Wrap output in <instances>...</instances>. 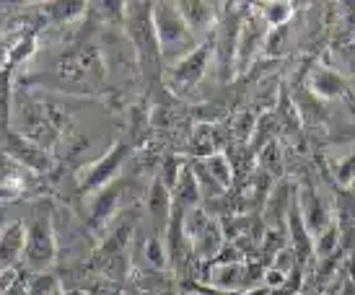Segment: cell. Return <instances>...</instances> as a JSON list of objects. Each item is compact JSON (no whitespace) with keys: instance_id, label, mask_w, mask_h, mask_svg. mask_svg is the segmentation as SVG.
<instances>
[{"instance_id":"484cf974","label":"cell","mask_w":355,"mask_h":295,"mask_svg":"<svg viewBox=\"0 0 355 295\" xmlns=\"http://www.w3.org/2000/svg\"><path fill=\"white\" fill-rule=\"evenodd\" d=\"M44 10H50L47 16L55 21H76L83 16V10L89 8L86 3H44Z\"/></svg>"},{"instance_id":"d4e9b609","label":"cell","mask_w":355,"mask_h":295,"mask_svg":"<svg viewBox=\"0 0 355 295\" xmlns=\"http://www.w3.org/2000/svg\"><path fill=\"white\" fill-rule=\"evenodd\" d=\"M259 168L270 174V177H280L283 174V156H280V148H277L275 140H270L262 153H259Z\"/></svg>"},{"instance_id":"9c48e42d","label":"cell","mask_w":355,"mask_h":295,"mask_svg":"<svg viewBox=\"0 0 355 295\" xmlns=\"http://www.w3.org/2000/svg\"><path fill=\"white\" fill-rule=\"evenodd\" d=\"M265 21L259 13H244L241 19V31H239V49H236V75H244L252 62L257 60V55H262L265 47L267 29L262 26Z\"/></svg>"},{"instance_id":"4dcf8cb0","label":"cell","mask_w":355,"mask_h":295,"mask_svg":"<svg viewBox=\"0 0 355 295\" xmlns=\"http://www.w3.org/2000/svg\"><path fill=\"white\" fill-rule=\"evenodd\" d=\"M301 283H304V272H301V267H296V269L288 275L286 285L277 287V290H272L270 295H298V290H301Z\"/></svg>"},{"instance_id":"ffe728a7","label":"cell","mask_w":355,"mask_h":295,"mask_svg":"<svg viewBox=\"0 0 355 295\" xmlns=\"http://www.w3.org/2000/svg\"><path fill=\"white\" fill-rule=\"evenodd\" d=\"M207 168V174L216 179V184L220 189H228L231 187V181H234V168L228 163V158L223 153H216V156H210L202 161Z\"/></svg>"},{"instance_id":"d590c367","label":"cell","mask_w":355,"mask_h":295,"mask_svg":"<svg viewBox=\"0 0 355 295\" xmlns=\"http://www.w3.org/2000/svg\"><path fill=\"white\" fill-rule=\"evenodd\" d=\"M10 52V47H8V39H6V37H3V34H0V57H3V55H8Z\"/></svg>"},{"instance_id":"7402d4cb","label":"cell","mask_w":355,"mask_h":295,"mask_svg":"<svg viewBox=\"0 0 355 295\" xmlns=\"http://www.w3.org/2000/svg\"><path fill=\"white\" fill-rule=\"evenodd\" d=\"M337 249H340V228H337V223H332L322 236L314 238V256L319 262H327Z\"/></svg>"},{"instance_id":"1f68e13d","label":"cell","mask_w":355,"mask_h":295,"mask_svg":"<svg viewBox=\"0 0 355 295\" xmlns=\"http://www.w3.org/2000/svg\"><path fill=\"white\" fill-rule=\"evenodd\" d=\"M19 280V269L10 267V269H0V295H10V290L16 287Z\"/></svg>"},{"instance_id":"30bf717a","label":"cell","mask_w":355,"mask_h":295,"mask_svg":"<svg viewBox=\"0 0 355 295\" xmlns=\"http://www.w3.org/2000/svg\"><path fill=\"white\" fill-rule=\"evenodd\" d=\"M296 205H298V213H301V220H304V226L311 238H319L327 228L335 223L332 215H329V207H327V202L322 199V195H319L314 187H309V184H304V187L296 192Z\"/></svg>"},{"instance_id":"7c38bea8","label":"cell","mask_w":355,"mask_h":295,"mask_svg":"<svg viewBox=\"0 0 355 295\" xmlns=\"http://www.w3.org/2000/svg\"><path fill=\"white\" fill-rule=\"evenodd\" d=\"M179 6V13H182V19L184 24L189 26V31L195 34V37H202L207 31L218 26V21H220V6L216 3H202V0H184V3H177Z\"/></svg>"},{"instance_id":"603a6c76","label":"cell","mask_w":355,"mask_h":295,"mask_svg":"<svg viewBox=\"0 0 355 295\" xmlns=\"http://www.w3.org/2000/svg\"><path fill=\"white\" fill-rule=\"evenodd\" d=\"M60 293L58 277L50 272H37L29 277V283H24V295H55Z\"/></svg>"},{"instance_id":"52a82bcc","label":"cell","mask_w":355,"mask_h":295,"mask_svg":"<svg viewBox=\"0 0 355 295\" xmlns=\"http://www.w3.org/2000/svg\"><path fill=\"white\" fill-rule=\"evenodd\" d=\"M0 135H3V153L16 166L29 168L34 174H47V171H52V166H55L52 156L42 145H37L34 140L26 138L24 132H16L13 127H8L3 129Z\"/></svg>"},{"instance_id":"f546056e","label":"cell","mask_w":355,"mask_h":295,"mask_svg":"<svg viewBox=\"0 0 355 295\" xmlns=\"http://www.w3.org/2000/svg\"><path fill=\"white\" fill-rule=\"evenodd\" d=\"M234 132H236L239 140H249L254 138L257 132V119L249 114V111H241L236 117V122H234Z\"/></svg>"},{"instance_id":"ba28073f","label":"cell","mask_w":355,"mask_h":295,"mask_svg":"<svg viewBox=\"0 0 355 295\" xmlns=\"http://www.w3.org/2000/svg\"><path fill=\"white\" fill-rule=\"evenodd\" d=\"M244 13H226L218 21L216 34V52L220 62V78L231 80L236 75V49H239V31H241Z\"/></svg>"},{"instance_id":"836d02e7","label":"cell","mask_w":355,"mask_h":295,"mask_svg":"<svg viewBox=\"0 0 355 295\" xmlns=\"http://www.w3.org/2000/svg\"><path fill=\"white\" fill-rule=\"evenodd\" d=\"M21 195V187L19 184H13V181H0V202L3 205H8L13 199H19Z\"/></svg>"},{"instance_id":"e575fe53","label":"cell","mask_w":355,"mask_h":295,"mask_svg":"<svg viewBox=\"0 0 355 295\" xmlns=\"http://www.w3.org/2000/svg\"><path fill=\"white\" fill-rule=\"evenodd\" d=\"M16 223H19V220H13V217H10L8 205H3V202H0V233H3V231H8L10 226H16Z\"/></svg>"},{"instance_id":"d6986e66","label":"cell","mask_w":355,"mask_h":295,"mask_svg":"<svg viewBox=\"0 0 355 295\" xmlns=\"http://www.w3.org/2000/svg\"><path fill=\"white\" fill-rule=\"evenodd\" d=\"M10 111H13V80L10 68H0V132L10 127Z\"/></svg>"},{"instance_id":"e0dca14e","label":"cell","mask_w":355,"mask_h":295,"mask_svg":"<svg viewBox=\"0 0 355 295\" xmlns=\"http://www.w3.org/2000/svg\"><path fill=\"white\" fill-rule=\"evenodd\" d=\"M293 202H296V195H293V189L288 187V184L272 187L265 202V220L272 223V226H275L277 220H286L288 223V213H291Z\"/></svg>"},{"instance_id":"5bb4252c","label":"cell","mask_w":355,"mask_h":295,"mask_svg":"<svg viewBox=\"0 0 355 295\" xmlns=\"http://www.w3.org/2000/svg\"><path fill=\"white\" fill-rule=\"evenodd\" d=\"M146 207H148L150 217L156 228L166 231L168 220H171V210H174V197H171V189L161 181V179H153L148 187V197H146Z\"/></svg>"},{"instance_id":"f1b7e54d","label":"cell","mask_w":355,"mask_h":295,"mask_svg":"<svg viewBox=\"0 0 355 295\" xmlns=\"http://www.w3.org/2000/svg\"><path fill=\"white\" fill-rule=\"evenodd\" d=\"M286 26H277V29H267V37H265V47H262V55L265 57H277L280 55V49L286 44Z\"/></svg>"},{"instance_id":"74e56055","label":"cell","mask_w":355,"mask_h":295,"mask_svg":"<svg viewBox=\"0 0 355 295\" xmlns=\"http://www.w3.org/2000/svg\"><path fill=\"white\" fill-rule=\"evenodd\" d=\"M343 295H355V285H353V280H347V285H345V293Z\"/></svg>"},{"instance_id":"277c9868","label":"cell","mask_w":355,"mask_h":295,"mask_svg":"<svg viewBox=\"0 0 355 295\" xmlns=\"http://www.w3.org/2000/svg\"><path fill=\"white\" fill-rule=\"evenodd\" d=\"M184 236L202 262H216L226 246L223 226L207 215L202 207H195L184 215Z\"/></svg>"},{"instance_id":"60d3db41","label":"cell","mask_w":355,"mask_h":295,"mask_svg":"<svg viewBox=\"0 0 355 295\" xmlns=\"http://www.w3.org/2000/svg\"><path fill=\"white\" fill-rule=\"evenodd\" d=\"M55 295H60V293H55Z\"/></svg>"},{"instance_id":"2e32d148","label":"cell","mask_w":355,"mask_h":295,"mask_svg":"<svg viewBox=\"0 0 355 295\" xmlns=\"http://www.w3.org/2000/svg\"><path fill=\"white\" fill-rule=\"evenodd\" d=\"M309 89H311L314 96L324 98V101H332V98H340L345 93V78H343L337 70L319 65V68H314V73L309 75Z\"/></svg>"},{"instance_id":"3957f363","label":"cell","mask_w":355,"mask_h":295,"mask_svg":"<svg viewBox=\"0 0 355 295\" xmlns=\"http://www.w3.org/2000/svg\"><path fill=\"white\" fill-rule=\"evenodd\" d=\"M55 254H58V236H55V226H52V207L50 202H40L31 220L26 223L24 262L29 269L44 272L55 262Z\"/></svg>"},{"instance_id":"ab89813d","label":"cell","mask_w":355,"mask_h":295,"mask_svg":"<svg viewBox=\"0 0 355 295\" xmlns=\"http://www.w3.org/2000/svg\"><path fill=\"white\" fill-rule=\"evenodd\" d=\"M164 295H171V293H164Z\"/></svg>"},{"instance_id":"8992f818","label":"cell","mask_w":355,"mask_h":295,"mask_svg":"<svg viewBox=\"0 0 355 295\" xmlns=\"http://www.w3.org/2000/svg\"><path fill=\"white\" fill-rule=\"evenodd\" d=\"M213 52H216V39L200 42L187 57L179 60L177 65H171L168 78H166L168 89H174L177 93H184V91L195 89L200 80L205 78L207 65H210V60H213Z\"/></svg>"},{"instance_id":"f35d334b","label":"cell","mask_w":355,"mask_h":295,"mask_svg":"<svg viewBox=\"0 0 355 295\" xmlns=\"http://www.w3.org/2000/svg\"><path fill=\"white\" fill-rule=\"evenodd\" d=\"M350 192H353V195H355V181H353V187H350Z\"/></svg>"},{"instance_id":"5b68a950","label":"cell","mask_w":355,"mask_h":295,"mask_svg":"<svg viewBox=\"0 0 355 295\" xmlns=\"http://www.w3.org/2000/svg\"><path fill=\"white\" fill-rule=\"evenodd\" d=\"M128 156H130L128 143H114L99 161H94L91 166H86L83 171H80L78 189L86 197H91L94 192H99V189L109 187V184H114V181H117L119 168L125 166Z\"/></svg>"},{"instance_id":"6da1fadb","label":"cell","mask_w":355,"mask_h":295,"mask_svg":"<svg viewBox=\"0 0 355 295\" xmlns=\"http://www.w3.org/2000/svg\"><path fill=\"white\" fill-rule=\"evenodd\" d=\"M153 29L158 37V47H161V57L177 65L179 60H184L198 47L195 34L189 31V26L184 24L182 13H179L177 3H153Z\"/></svg>"},{"instance_id":"9a60e30c","label":"cell","mask_w":355,"mask_h":295,"mask_svg":"<svg viewBox=\"0 0 355 295\" xmlns=\"http://www.w3.org/2000/svg\"><path fill=\"white\" fill-rule=\"evenodd\" d=\"M24 249H26V223H16L8 231L0 233V269H10L16 262H24Z\"/></svg>"},{"instance_id":"d6a6232c","label":"cell","mask_w":355,"mask_h":295,"mask_svg":"<svg viewBox=\"0 0 355 295\" xmlns=\"http://www.w3.org/2000/svg\"><path fill=\"white\" fill-rule=\"evenodd\" d=\"M288 275H283L280 269H275V267H270V269H265V275H262V283H265V287H270V290H277V287L286 285Z\"/></svg>"},{"instance_id":"4316f807","label":"cell","mask_w":355,"mask_h":295,"mask_svg":"<svg viewBox=\"0 0 355 295\" xmlns=\"http://www.w3.org/2000/svg\"><path fill=\"white\" fill-rule=\"evenodd\" d=\"M335 179L340 187L350 189L355 181V145L347 150V156H343L335 163Z\"/></svg>"},{"instance_id":"7a4b0ae2","label":"cell","mask_w":355,"mask_h":295,"mask_svg":"<svg viewBox=\"0 0 355 295\" xmlns=\"http://www.w3.org/2000/svg\"><path fill=\"white\" fill-rule=\"evenodd\" d=\"M153 3H128V16H125V29H128L132 47L138 52V62L146 73H158L161 68V47L153 29Z\"/></svg>"},{"instance_id":"4fadbf2b","label":"cell","mask_w":355,"mask_h":295,"mask_svg":"<svg viewBox=\"0 0 355 295\" xmlns=\"http://www.w3.org/2000/svg\"><path fill=\"white\" fill-rule=\"evenodd\" d=\"M119 197H122V187L119 181L109 184V187L99 189L89 197V223L94 228H104L114 217L119 207Z\"/></svg>"},{"instance_id":"83f0119b","label":"cell","mask_w":355,"mask_h":295,"mask_svg":"<svg viewBox=\"0 0 355 295\" xmlns=\"http://www.w3.org/2000/svg\"><path fill=\"white\" fill-rule=\"evenodd\" d=\"M184 166H187V163H182L179 158H166V161H164V166H161L158 179H161V181L174 192V187H177V181H179V177H182Z\"/></svg>"},{"instance_id":"8d00e7d4","label":"cell","mask_w":355,"mask_h":295,"mask_svg":"<svg viewBox=\"0 0 355 295\" xmlns=\"http://www.w3.org/2000/svg\"><path fill=\"white\" fill-rule=\"evenodd\" d=\"M60 295H89L86 290H78V287H73V290H60Z\"/></svg>"},{"instance_id":"cb8c5ba5","label":"cell","mask_w":355,"mask_h":295,"mask_svg":"<svg viewBox=\"0 0 355 295\" xmlns=\"http://www.w3.org/2000/svg\"><path fill=\"white\" fill-rule=\"evenodd\" d=\"M213 135H216V127H213V125H198V129H195V140H192V143H195V153L202 156V161L218 153L216 150L218 140L213 138Z\"/></svg>"},{"instance_id":"ac0fdd59","label":"cell","mask_w":355,"mask_h":295,"mask_svg":"<svg viewBox=\"0 0 355 295\" xmlns=\"http://www.w3.org/2000/svg\"><path fill=\"white\" fill-rule=\"evenodd\" d=\"M254 10L262 16L267 29H277V26H288V21L293 19V3L288 0H267V3H257Z\"/></svg>"},{"instance_id":"8fae6325","label":"cell","mask_w":355,"mask_h":295,"mask_svg":"<svg viewBox=\"0 0 355 295\" xmlns=\"http://www.w3.org/2000/svg\"><path fill=\"white\" fill-rule=\"evenodd\" d=\"M207 285L223 295L241 293L249 285L247 267L244 262H213V267L207 269Z\"/></svg>"},{"instance_id":"44dd1931","label":"cell","mask_w":355,"mask_h":295,"mask_svg":"<svg viewBox=\"0 0 355 295\" xmlns=\"http://www.w3.org/2000/svg\"><path fill=\"white\" fill-rule=\"evenodd\" d=\"M143 254H146V262L150 265V269L156 272H164L168 267V251H166V241L164 238H148L146 246H143Z\"/></svg>"}]
</instances>
